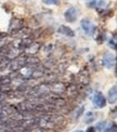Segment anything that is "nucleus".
<instances>
[{
	"mask_svg": "<svg viewBox=\"0 0 117 132\" xmlns=\"http://www.w3.org/2000/svg\"><path fill=\"white\" fill-rule=\"evenodd\" d=\"M77 80L79 81L81 85H83V86L88 85L89 81H90V79H89V75H88V73H87L86 70H82L81 73L78 75V79Z\"/></svg>",
	"mask_w": 117,
	"mask_h": 132,
	"instance_id": "9b49d317",
	"label": "nucleus"
},
{
	"mask_svg": "<svg viewBox=\"0 0 117 132\" xmlns=\"http://www.w3.org/2000/svg\"><path fill=\"white\" fill-rule=\"evenodd\" d=\"M97 118V114H94L92 112H88L86 114V122L87 123H90L92 121H94V119Z\"/></svg>",
	"mask_w": 117,
	"mask_h": 132,
	"instance_id": "f8f14e48",
	"label": "nucleus"
},
{
	"mask_svg": "<svg viewBox=\"0 0 117 132\" xmlns=\"http://www.w3.org/2000/svg\"><path fill=\"white\" fill-rule=\"evenodd\" d=\"M80 14V10L76 7H69L67 10L64 12V18L65 21L68 23H74V22L78 19V16Z\"/></svg>",
	"mask_w": 117,
	"mask_h": 132,
	"instance_id": "7ed1b4c3",
	"label": "nucleus"
},
{
	"mask_svg": "<svg viewBox=\"0 0 117 132\" xmlns=\"http://www.w3.org/2000/svg\"><path fill=\"white\" fill-rule=\"evenodd\" d=\"M110 47H113V50H116V43H115V39L114 40H110Z\"/></svg>",
	"mask_w": 117,
	"mask_h": 132,
	"instance_id": "dca6fc26",
	"label": "nucleus"
},
{
	"mask_svg": "<svg viewBox=\"0 0 117 132\" xmlns=\"http://www.w3.org/2000/svg\"><path fill=\"white\" fill-rule=\"evenodd\" d=\"M116 100H117V88H116V86H113V87L108 90V93H107V101H108L111 104H115V103H116Z\"/></svg>",
	"mask_w": 117,
	"mask_h": 132,
	"instance_id": "6e6552de",
	"label": "nucleus"
},
{
	"mask_svg": "<svg viewBox=\"0 0 117 132\" xmlns=\"http://www.w3.org/2000/svg\"><path fill=\"white\" fill-rule=\"evenodd\" d=\"M80 26L81 29L85 31V34H87L88 36H93L94 32L97 30V26L94 25V23L90 20V19H82L80 21Z\"/></svg>",
	"mask_w": 117,
	"mask_h": 132,
	"instance_id": "f257e3e1",
	"label": "nucleus"
},
{
	"mask_svg": "<svg viewBox=\"0 0 117 132\" xmlns=\"http://www.w3.org/2000/svg\"><path fill=\"white\" fill-rule=\"evenodd\" d=\"M83 111H85V108H83V106H81V107L78 108L77 111H76V114H75V118H76V119L79 118V117L81 116V115L83 114Z\"/></svg>",
	"mask_w": 117,
	"mask_h": 132,
	"instance_id": "4468645a",
	"label": "nucleus"
},
{
	"mask_svg": "<svg viewBox=\"0 0 117 132\" xmlns=\"http://www.w3.org/2000/svg\"><path fill=\"white\" fill-rule=\"evenodd\" d=\"M87 1H89V0H87Z\"/></svg>",
	"mask_w": 117,
	"mask_h": 132,
	"instance_id": "aec40b11",
	"label": "nucleus"
},
{
	"mask_svg": "<svg viewBox=\"0 0 117 132\" xmlns=\"http://www.w3.org/2000/svg\"><path fill=\"white\" fill-rule=\"evenodd\" d=\"M75 132H82V131H75Z\"/></svg>",
	"mask_w": 117,
	"mask_h": 132,
	"instance_id": "6ab92c4d",
	"label": "nucleus"
},
{
	"mask_svg": "<svg viewBox=\"0 0 117 132\" xmlns=\"http://www.w3.org/2000/svg\"><path fill=\"white\" fill-rule=\"evenodd\" d=\"M40 48H41V45H39V43H30V45L25 48V53L27 54H30V55H33V54H35L37 53L39 50H40Z\"/></svg>",
	"mask_w": 117,
	"mask_h": 132,
	"instance_id": "9d476101",
	"label": "nucleus"
},
{
	"mask_svg": "<svg viewBox=\"0 0 117 132\" xmlns=\"http://www.w3.org/2000/svg\"><path fill=\"white\" fill-rule=\"evenodd\" d=\"M23 28H24V21L23 20L18 19V18H14V19L11 20L10 27H9V32L11 35L18 34V32L21 31Z\"/></svg>",
	"mask_w": 117,
	"mask_h": 132,
	"instance_id": "f03ea898",
	"label": "nucleus"
},
{
	"mask_svg": "<svg viewBox=\"0 0 117 132\" xmlns=\"http://www.w3.org/2000/svg\"><path fill=\"white\" fill-rule=\"evenodd\" d=\"M103 40H104V35L100 34V35H99V37H98V39H97L98 43H99V45H101V43L103 42Z\"/></svg>",
	"mask_w": 117,
	"mask_h": 132,
	"instance_id": "2eb2a0df",
	"label": "nucleus"
},
{
	"mask_svg": "<svg viewBox=\"0 0 117 132\" xmlns=\"http://www.w3.org/2000/svg\"><path fill=\"white\" fill-rule=\"evenodd\" d=\"M59 32L61 35H64L66 37H74L75 36V31L69 28L68 26H65V25H61L59 27Z\"/></svg>",
	"mask_w": 117,
	"mask_h": 132,
	"instance_id": "1a4fd4ad",
	"label": "nucleus"
},
{
	"mask_svg": "<svg viewBox=\"0 0 117 132\" xmlns=\"http://www.w3.org/2000/svg\"><path fill=\"white\" fill-rule=\"evenodd\" d=\"M93 105L97 108H103L105 105H106V98L103 95L102 92H96L93 95Z\"/></svg>",
	"mask_w": 117,
	"mask_h": 132,
	"instance_id": "39448f33",
	"label": "nucleus"
},
{
	"mask_svg": "<svg viewBox=\"0 0 117 132\" xmlns=\"http://www.w3.org/2000/svg\"><path fill=\"white\" fill-rule=\"evenodd\" d=\"M115 125V122H107V121H100L96 126V130L99 132H111V129Z\"/></svg>",
	"mask_w": 117,
	"mask_h": 132,
	"instance_id": "0eeeda50",
	"label": "nucleus"
},
{
	"mask_svg": "<svg viewBox=\"0 0 117 132\" xmlns=\"http://www.w3.org/2000/svg\"><path fill=\"white\" fill-rule=\"evenodd\" d=\"M41 1L48 5H58L60 3V0H41Z\"/></svg>",
	"mask_w": 117,
	"mask_h": 132,
	"instance_id": "ddd939ff",
	"label": "nucleus"
},
{
	"mask_svg": "<svg viewBox=\"0 0 117 132\" xmlns=\"http://www.w3.org/2000/svg\"><path fill=\"white\" fill-rule=\"evenodd\" d=\"M97 130H96V128L94 127H89L87 130H86V132H96Z\"/></svg>",
	"mask_w": 117,
	"mask_h": 132,
	"instance_id": "f3484780",
	"label": "nucleus"
},
{
	"mask_svg": "<svg viewBox=\"0 0 117 132\" xmlns=\"http://www.w3.org/2000/svg\"><path fill=\"white\" fill-rule=\"evenodd\" d=\"M102 61H103V66L104 67H106V68H112L115 66L116 64V57L114 54L112 53H110V52H105L103 54V59H102Z\"/></svg>",
	"mask_w": 117,
	"mask_h": 132,
	"instance_id": "20e7f679",
	"label": "nucleus"
},
{
	"mask_svg": "<svg viewBox=\"0 0 117 132\" xmlns=\"http://www.w3.org/2000/svg\"><path fill=\"white\" fill-rule=\"evenodd\" d=\"M23 87H25V90H28V89H29V88H30L29 86H27V85H26V86L24 85ZM23 89H24V88H18V90H19V91H22V90H23Z\"/></svg>",
	"mask_w": 117,
	"mask_h": 132,
	"instance_id": "a211bd4d",
	"label": "nucleus"
},
{
	"mask_svg": "<svg viewBox=\"0 0 117 132\" xmlns=\"http://www.w3.org/2000/svg\"><path fill=\"white\" fill-rule=\"evenodd\" d=\"M25 59H26V56H24V55H21V56H19V57L14 59L13 61L10 63V68L12 69V70L21 69L22 67H23V66H25V65H26Z\"/></svg>",
	"mask_w": 117,
	"mask_h": 132,
	"instance_id": "423d86ee",
	"label": "nucleus"
}]
</instances>
